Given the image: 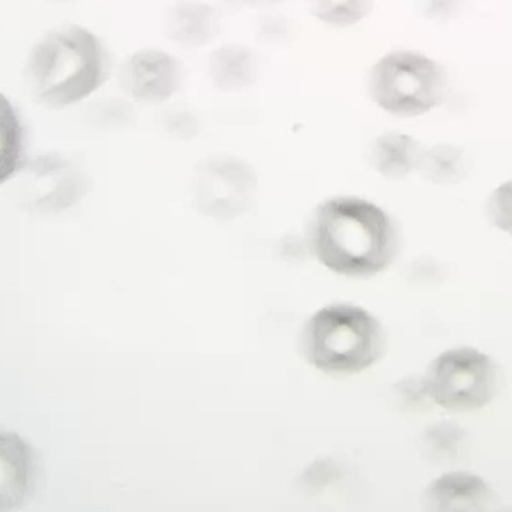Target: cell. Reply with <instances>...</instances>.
<instances>
[{
	"label": "cell",
	"mask_w": 512,
	"mask_h": 512,
	"mask_svg": "<svg viewBox=\"0 0 512 512\" xmlns=\"http://www.w3.org/2000/svg\"><path fill=\"white\" fill-rule=\"evenodd\" d=\"M110 77L105 41L82 24H64L33 43L23 67L24 88L48 110L81 105Z\"/></svg>",
	"instance_id": "obj_1"
},
{
	"label": "cell",
	"mask_w": 512,
	"mask_h": 512,
	"mask_svg": "<svg viewBox=\"0 0 512 512\" xmlns=\"http://www.w3.org/2000/svg\"><path fill=\"white\" fill-rule=\"evenodd\" d=\"M311 243L333 274L367 279L395 262L398 233L379 205L359 197H333L316 209Z\"/></svg>",
	"instance_id": "obj_2"
},
{
	"label": "cell",
	"mask_w": 512,
	"mask_h": 512,
	"mask_svg": "<svg viewBox=\"0 0 512 512\" xmlns=\"http://www.w3.org/2000/svg\"><path fill=\"white\" fill-rule=\"evenodd\" d=\"M303 354L326 374H357L383 357L386 337L381 323L355 304L332 303L318 309L304 325Z\"/></svg>",
	"instance_id": "obj_3"
},
{
	"label": "cell",
	"mask_w": 512,
	"mask_h": 512,
	"mask_svg": "<svg viewBox=\"0 0 512 512\" xmlns=\"http://www.w3.org/2000/svg\"><path fill=\"white\" fill-rule=\"evenodd\" d=\"M446 76L441 65L414 50L386 53L367 77L374 105L395 117L414 118L441 105Z\"/></svg>",
	"instance_id": "obj_4"
},
{
	"label": "cell",
	"mask_w": 512,
	"mask_h": 512,
	"mask_svg": "<svg viewBox=\"0 0 512 512\" xmlns=\"http://www.w3.org/2000/svg\"><path fill=\"white\" fill-rule=\"evenodd\" d=\"M424 390L437 407L449 412L480 410L497 393V367L482 350L449 349L427 367Z\"/></svg>",
	"instance_id": "obj_5"
},
{
	"label": "cell",
	"mask_w": 512,
	"mask_h": 512,
	"mask_svg": "<svg viewBox=\"0 0 512 512\" xmlns=\"http://www.w3.org/2000/svg\"><path fill=\"white\" fill-rule=\"evenodd\" d=\"M183 65L163 48H139L128 53L118 67L123 96L140 105H163L183 86Z\"/></svg>",
	"instance_id": "obj_6"
},
{
	"label": "cell",
	"mask_w": 512,
	"mask_h": 512,
	"mask_svg": "<svg viewBox=\"0 0 512 512\" xmlns=\"http://www.w3.org/2000/svg\"><path fill=\"white\" fill-rule=\"evenodd\" d=\"M35 478L33 449L16 434L0 431V511L24 504L35 489Z\"/></svg>",
	"instance_id": "obj_7"
},
{
	"label": "cell",
	"mask_w": 512,
	"mask_h": 512,
	"mask_svg": "<svg viewBox=\"0 0 512 512\" xmlns=\"http://www.w3.org/2000/svg\"><path fill=\"white\" fill-rule=\"evenodd\" d=\"M169 40L183 48H202L216 40L221 19L216 7L205 0H178L164 21Z\"/></svg>",
	"instance_id": "obj_8"
},
{
	"label": "cell",
	"mask_w": 512,
	"mask_h": 512,
	"mask_svg": "<svg viewBox=\"0 0 512 512\" xmlns=\"http://www.w3.org/2000/svg\"><path fill=\"white\" fill-rule=\"evenodd\" d=\"M492 499L489 483L470 472H449L425 490V504L432 511H482Z\"/></svg>",
	"instance_id": "obj_9"
},
{
	"label": "cell",
	"mask_w": 512,
	"mask_h": 512,
	"mask_svg": "<svg viewBox=\"0 0 512 512\" xmlns=\"http://www.w3.org/2000/svg\"><path fill=\"white\" fill-rule=\"evenodd\" d=\"M260 62L256 53L238 41L221 43L210 52L207 74L214 88L222 93H241L258 79Z\"/></svg>",
	"instance_id": "obj_10"
},
{
	"label": "cell",
	"mask_w": 512,
	"mask_h": 512,
	"mask_svg": "<svg viewBox=\"0 0 512 512\" xmlns=\"http://www.w3.org/2000/svg\"><path fill=\"white\" fill-rule=\"evenodd\" d=\"M198 195L202 200L229 202L245 200L255 188V176L245 163L233 158H214L205 163L198 175Z\"/></svg>",
	"instance_id": "obj_11"
},
{
	"label": "cell",
	"mask_w": 512,
	"mask_h": 512,
	"mask_svg": "<svg viewBox=\"0 0 512 512\" xmlns=\"http://www.w3.org/2000/svg\"><path fill=\"white\" fill-rule=\"evenodd\" d=\"M422 154V146L414 137L400 132H388L374 140L371 164L384 178L403 180L419 168Z\"/></svg>",
	"instance_id": "obj_12"
},
{
	"label": "cell",
	"mask_w": 512,
	"mask_h": 512,
	"mask_svg": "<svg viewBox=\"0 0 512 512\" xmlns=\"http://www.w3.org/2000/svg\"><path fill=\"white\" fill-rule=\"evenodd\" d=\"M24 164V125L18 108L0 91V185Z\"/></svg>",
	"instance_id": "obj_13"
},
{
	"label": "cell",
	"mask_w": 512,
	"mask_h": 512,
	"mask_svg": "<svg viewBox=\"0 0 512 512\" xmlns=\"http://www.w3.org/2000/svg\"><path fill=\"white\" fill-rule=\"evenodd\" d=\"M309 16L335 30L362 23L373 11L374 0H306Z\"/></svg>",
	"instance_id": "obj_14"
},
{
	"label": "cell",
	"mask_w": 512,
	"mask_h": 512,
	"mask_svg": "<svg viewBox=\"0 0 512 512\" xmlns=\"http://www.w3.org/2000/svg\"><path fill=\"white\" fill-rule=\"evenodd\" d=\"M419 169L429 180L448 183L458 178L463 169V156L458 149L451 146H437L431 151H424Z\"/></svg>",
	"instance_id": "obj_15"
},
{
	"label": "cell",
	"mask_w": 512,
	"mask_h": 512,
	"mask_svg": "<svg viewBox=\"0 0 512 512\" xmlns=\"http://www.w3.org/2000/svg\"><path fill=\"white\" fill-rule=\"evenodd\" d=\"M487 214L499 231L512 236V180L504 181L492 192L487 202Z\"/></svg>",
	"instance_id": "obj_16"
},
{
	"label": "cell",
	"mask_w": 512,
	"mask_h": 512,
	"mask_svg": "<svg viewBox=\"0 0 512 512\" xmlns=\"http://www.w3.org/2000/svg\"><path fill=\"white\" fill-rule=\"evenodd\" d=\"M241 4H245V6L251 7H270L275 6V4H280L282 0H239Z\"/></svg>",
	"instance_id": "obj_17"
},
{
	"label": "cell",
	"mask_w": 512,
	"mask_h": 512,
	"mask_svg": "<svg viewBox=\"0 0 512 512\" xmlns=\"http://www.w3.org/2000/svg\"><path fill=\"white\" fill-rule=\"evenodd\" d=\"M53 2H62V4H67V2H77V0H53Z\"/></svg>",
	"instance_id": "obj_18"
}]
</instances>
